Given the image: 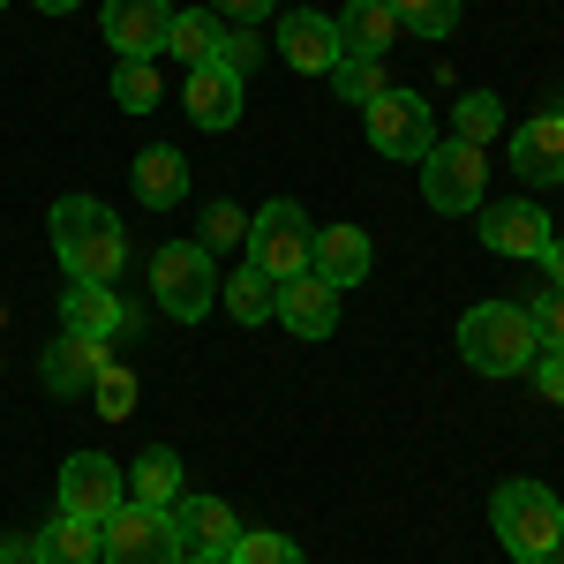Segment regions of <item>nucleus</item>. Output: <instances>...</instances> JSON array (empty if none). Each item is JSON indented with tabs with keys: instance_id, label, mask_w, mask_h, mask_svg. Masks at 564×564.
Returning a JSON list of instances; mask_svg holds the SVG:
<instances>
[{
	"instance_id": "4468645a",
	"label": "nucleus",
	"mask_w": 564,
	"mask_h": 564,
	"mask_svg": "<svg viewBox=\"0 0 564 564\" xmlns=\"http://www.w3.org/2000/svg\"><path fill=\"white\" fill-rule=\"evenodd\" d=\"M241 76L234 68H218V61H204V68H188V84H181V106H188V121L196 129H212V135H226L234 121H241Z\"/></svg>"
},
{
	"instance_id": "cd10ccee",
	"label": "nucleus",
	"mask_w": 564,
	"mask_h": 564,
	"mask_svg": "<svg viewBox=\"0 0 564 564\" xmlns=\"http://www.w3.org/2000/svg\"><path fill=\"white\" fill-rule=\"evenodd\" d=\"M399 31H422V39H452L459 31V0H391Z\"/></svg>"
},
{
	"instance_id": "e433bc0d",
	"label": "nucleus",
	"mask_w": 564,
	"mask_h": 564,
	"mask_svg": "<svg viewBox=\"0 0 564 564\" xmlns=\"http://www.w3.org/2000/svg\"><path fill=\"white\" fill-rule=\"evenodd\" d=\"M542 271H550V286H564V241H550V249H542Z\"/></svg>"
},
{
	"instance_id": "473e14b6",
	"label": "nucleus",
	"mask_w": 564,
	"mask_h": 564,
	"mask_svg": "<svg viewBox=\"0 0 564 564\" xmlns=\"http://www.w3.org/2000/svg\"><path fill=\"white\" fill-rule=\"evenodd\" d=\"M90 391H98V414H106V422H129V414H135V377H129V369H113V361H106Z\"/></svg>"
},
{
	"instance_id": "1a4fd4ad",
	"label": "nucleus",
	"mask_w": 564,
	"mask_h": 564,
	"mask_svg": "<svg viewBox=\"0 0 564 564\" xmlns=\"http://www.w3.org/2000/svg\"><path fill=\"white\" fill-rule=\"evenodd\" d=\"M121 505H129V475H121V459H106V452H76V459L61 467V512L106 527Z\"/></svg>"
},
{
	"instance_id": "39448f33",
	"label": "nucleus",
	"mask_w": 564,
	"mask_h": 564,
	"mask_svg": "<svg viewBox=\"0 0 564 564\" xmlns=\"http://www.w3.org/2000/svg\"><path fill=\"white\" fill-rule=\"evenodd\" d=\"M361 129H369V151H384V159H406V166H422L436 143V106L422 90H377L369 106H361Z\"/></svg>"
},
{
	"instance_id": "ea45409f",
	"label": "nucleus",
	"mask_w": 564,
	"mask_h": 564,
	"mask_svg": "<svg viewBox=\"0 0 564 564\" xmlns=\"http://www.w3.org/2000/svg\"><path fill=\"white\" fill-rule=\"evenodd\" d=\"M512 564H557V557H512Z\"/></svg>"
},
{
	"instance_id": "6e6552de",
	"label": "nucleus",
	"mask_w": 564,
	"mask_h": 564,
	"mask_svg": "<svg viewBox=\"0 0 564 564\" xmlns=\"http://www.w3.org/2000/svg\"><path fill=\"white\" fill-rule=\"evenodd\" d=\"M481 143H459V135H436L430 159H422V196H430V212L459 218V212H481Z\"/></svg>"
},
{
	"instance_id": "c756f323",
	"label": "nucleus",
	"mask_w": 564,
	"mask_h": 564,
	"mask_svg": "<svg viewBox=\"0 0 564 564\" xmlns=\"http://www.w3.org/2000/svg\"><path fill=\"white\" fill-rule=\"evenodd\" d=\"M324 84L339 90V98H347V106H369V98H377V90H391L384 84V61H339V68H332V76H324Z\"/></svg>"
},
{
	"instance_id": "72a5a7b5",
	"label": "nucleus",
	"mask_w": 564,
	"mask_h": 564,
	"mask_svg": "<svg viewBox=\"0 0 564 564\" xmlns=\"http://www.w3.org/2000/svg\"><path fill=\"white\" fill-rule=\"evenodd\" d=\"M204 249H249V218L234 212V204H212L204 212V234H196Z\"/></svg>"
},
{
	"instance_id": "9d476101",
	"label": "nucleus",
	"mask_w": 564,
	"mask_h": 564,
	"mask_svg": "<svg viewBox=\"0 0 564 564\" xmlns=\"http://www.w3.org/2000/svg\"><path fill=\"white\" fill-rule=\"evenodd\" d=\"M166 23H174L166 0H106L98 8V31L113 45V61H159L166 53Z\"/></svg>"
},
{
	"instance_id": "6ab92c4d",
	"label": "nucleus",
	"mask_w": 564,
	"mask_h": 564,
	"mask_svg": "<svg viewBox=\"0 0 564 564\" xmlns=\"http://www.w3.org/2000/svg\"><path fill=\"white\" fill-rule=\"evenodd\" d=\"M61 332H76V339H121L129 308H121L113 286H68L61 294Z\"/></svg>"
},
{
	"instance_id": "f3484780",
	"label": "nucleus",
	"mask_w": 564,
	"mask_h": 564,
	"mask_svg": "<svg viewBox=\"0 0 564 564\" xmlns=\"http://www.w3.org/2000/svg\"><path fill=\"white\" fill-rule=\"evenodd\" d=\"M174 527H181V550L188 557H226L234 550V534H241V520H234V505L226 497H174Z\"/></svg>"
},
{
	"instance_id": "bb28decb",
	"label": "nucleus",
	"mask_w": 564,
	"mask_h": 564,
	"mask_svg": "<svg viewBox=\"0 0 564 564\" xmlns=\"http://www.w3.org/2000/svg\"><path fill=\"white\" fill-rule=\"evenodd\" d=\"M497 129H505V98H497V90H467V98L452 106V135H459V143H489Z\"/></svg>"
},
{
	"instance_id": "7c9ffc66",
	"label": "nucleus",
	"mask_w": 564,
	"mask_h": 564,
	"mask_svg": "<svg viewBox=\"0 0 564 564\" xmlns=\"http://www.w3.org/2000/svg\"><path fill=\"white\" fill-rule=\"evenodd\" d=\"M257 61H263L257 23H226V39H218V68H234V76L249 84V76H257Z\"/></svg>"
},
{
	"instance_id": "a211bd4d",
	"label": "nucleus",
	"mask_w": 564,
	"mask_h": 564,
	"mask_svg": "<svg viewBox=\"0 0 564 564\" xmlns=\"http://www.w3.org/2000/svg\"><path fill=\"white\" fill-rule=\"evenodd\" d=\"M135 204L143 212H181V196H188V159H181L174 143H151V151H135Z\"/></svg>"
},
{
	"instance_id": "37998d69",
	"label": "nucleus",
	"mask_w": 564,
	"mask_h": 564,
	"mask_svg": "<svg viewBox=\"0 0 564 564\" xmlns=\"http://www.w3.org/2000/svg\"><path fill=\"white\" fill-rule=\"evenodd\" d=\"M0 8H8V0H0Z\"/></svg>"
},
{
	"instance_id": "423d86ee",
	"label": "nucleus",
	"mask_w": 564,
	"mask_h": 564,
	"mask_svg": "<svg viewBox=\"0 0 564 564\" xmlns=\"http://www.w3.org/2000/svg\"><path fill=\"white\" fill-rule=\"evenodd\" d=\"M98 564H188V550H181V527L166 505H121L113 520L98 527Z\"/></svg>"
},
{
	"instance_id": "b1692460",
	"label": "nucleus",
	"mask_w": 564,
	"mask_h": 564,
	"mask_svg": "<svg viewBox=\"0 0 564 564\" xmlns=\"http://www.w3.org/2000/svg\"><path fill=\"white\" fill-rule=\"evenodd\" d=\"M218 308H226L234 324H271V308H279V279H263L257 263H241L234 279H218Z\"/></svg>"
},
{
	"instance_id": "9b49d317",
	"label": "nucleus",
	"mask_w": 564,
	"mask_h": 564,
	"mask_svg": "<svg viewBox=\"0 0 564 564\" xmlns=\"http://www.w3.org/2000/svg\"><path fill=\"white\" fill-rule=\"evenodd\" d=\"M279 61L294 68V76H332L339 61H347V39H339V23L332 15H316V8H294V15H279Z\"/></svg>"
},
{
	"instance_id": "393cba45",
	"label": "nucleus",
	"mask_w": 564,
	"mask_h": 564,
	"mask_svg": "<svg viewBox=\"0 0 564 564\" xmlns=\"http://www.w3.org/2000/svg\"><path fill=\"white\" fill-rule=\"evenodd\" d=\"M129 497H135V505H166V512H174V497H181V452L151 444V452L129 467Z\"/></svg>"
},
{
	"instance_id": "0eeeda50",
	"label": "nucleus",
	"mask_w": 564,
	"mask_h": 564,
	"mask_svg": "<svg viewBox=\"0 0 564 564\" xmlns=\"http://www.w3.org/2000/svg\"><path fill=\"white\" fill-rule=\"evenodd\" d=\"M308 241H316V226L294 196H271L257 218H249V263H257L263 279H294L308 271Z\"/></svg>"
},
{
	"instance_id": "dca6fc26",
	"label": "nucleus",
	"mask_w": 564,
	"mask_h": 564,
	"mask_svg": "<svg viewBox=\"0 0 564 564\" xmlns=\"http://www.w3.org/2000/svg\"><path fill=\"white\" fill-rule=\"evenodd\" d=\"M512 174L534 188H557L564 181V113H534L512 129Z\"/></svg>"
},
{
	"instance_id": "a19ab883",
	"label": "nucleus",
	"mask_w": 564,
	"mask_h": 564,
	"mask_svg": "<svg viewBox=\"0 0 564 564\" xmlns=\"http://www.w3.org/2000/svg\"><path fill=\"white\" fill-rule=\"evenodd\" d=\"M0 564H8V534H0Z\"/></svg>"
},
{
	"instance_id": "c9c22d12",
	"label": "nucleus",
	"mask_w": 564,
	"mask_h": 564,
	"mask_svg": "<svg viewBox=\"0 0 564 564\" xmlns=\"http://www.w3.org/2000/svg\"><path fill=\"white\" fill-rule=\"evenodd\" d=\"M271 8H279V0H212V15H218V23H263Z\"/></svg>"
},
{
	"instance_id": "20e7f679",
	"label": "nucleus",
	"mask_w": 564,
	"mask_h": 564,
	"mask_svg": "<svg viewBox=\"0 0 564 564\" xmlns=\"http://www.w3.org/2000/svg\"><path fill=\"white\" fill-rule=\"evenodd\" d=\"M151 294L166 316L181 324H204L218 308V271H212V249L204 241H166L159 257H151Z\"/></svg>"
},
{
	"instance_id": "2eb2a0df",
	"label": "nucleus",
	"mask_w": 564,
	"mask_h": 564,
	"mask_svg": "<svg viewBox=\"0 0 564 564\" xmlns=\"http://www.w3.org/2000/svg\"><path fill=\"white\" fill-rule=\"evenodd\" d=\"M369 263H377V249H369V234L361 226H316V241H308V271L324 279V286H361L369 279Z\"/></svg>"
},
{
	"instance_id": "79ce46f5",
	"label": "nucleus",
	"mask_w": 564,
	"mask_h": 564,
	"mask_svg": "<svg viewBox=\"0 0 564 564\" xmlns=\"http://www.w3.org/2000/svg\"><path fill=\"white\" fill-rule=\"evenodd\" d=\"M188 564H212V557H188Z\"/></svg>"
},
{
	"instance_id": "f704fd0d",
	"label": "nucleus",
	"mask_w": 564,
	"mask_h": 564,
	"mask_svg": "<svg viewBox=\"0 0 564 564\" xmlns=\"http://www.w3.org/2000/svg\"><path fill=\"white\" fill-rule=\"evenodd\" d=\"M527 377L542 384V399H557V406H564V354H534V361H527Z\"/></svg>"
},
{
	"instance_id": "58836bf2",
	"label": "nucleus",
	"mask_w": 564,
	"mask_h": 564,
	"mask_svg": "<svg viewBox=\"0 0 564 564\" xmlns=\"http://www.w3.org/2000/svg\"><path fill=\"white\" fill-rule=\"evenodd\" d=\"M8 564H31V550H15V542H8Z\"/></svg>"
},
{
	"instance_id": "412c9836",
	"label": "nucleus",
	"mask_w": 564,
	"mask_h": 564,
	"mask_svg": "<svg viewBox=\"0 0 564 564\" xmlns=\"http://www.w3.org/2000/svg\"><path fill=\"white\" fill-rule=\"evenodd\" d=\"M339 39H347L354 61H384L391 45H399V15H391V0H347Z\"/></svg>"
},
{
	"instance_id": "f257e3e1",
	"label": "nucleus",
	"mask_w": 564,
	"mask_h": 564,
	"mask_svg": "<svg viewBox=\"0 0 564 564\" xmlns=\"http://www.w3.org/2000/svg\"><path fill=\"white\" fill-rule=\"evenodd\" d=\"M45 226H53V257H61V271H68L76 286H113V279H121V263H129V226L106 212L98 196H61V204L45 212Z\"/></svg>"
},
{
	"instance_id": "a878e982",
	"label": "nucleus",
	"mask_w": 564,
	"mask_h": 564,
	"mask_svg": "<svg viewBox=\"0 0 564 564\" xmlns=\"http://www.w3.org/2000/svg\"><path fill=\"white\" fill-rule=\"evenodd\" d=\"M218 564H302V542L279 527H249V534H234V550Z\"/></svg>"
},
{
	"instance_id": "f03ea898",
	"label": "nucleus",
	"mask_w": 564,
	"mask_h": 564,
	"mask_svg": "<svg viewBox=\"0 0 564 564\" xmlns=\"http://www.w3.org/2000/svg\"><path fill=\"white\" fill-rule=\"evenodd\" d=\"M534 354H542V339H534L520 302H475L459 316V361L481 377H527Z\"/></svg>"
},
{
	"instance_id": "aec40b11",
	"label": "nucleus",
	"mask_w": 564,
	"mask_h": 564,
	"mask_svg": "<svg viewBox=\"0 0 564 564\" xmlns=\"http://www.w3.org/2000/svg\"><path fill=\"white\" fill-rule=\"evenodd\" d=\"M98 369H106V339H76V332H61L39 361V384L45 391H90L98 384Z\"/></svg>"
},
{
	"instance_id": "4be33fe9",
	"label": "nucleus",
	"mask_w": 564,
	"mask_h": 564,
	"mask_svg": "<svg viewBox=\"0 0 564 564\" xmlns=\"http://www.w3.org/2000/svg\"><path fill=\"white\" fill-rule=\"evenodd\" d=\"M98 527L76 520V512H53V520L39 527V542H31V564H98Z\"/></svg>"
},
{
	"instance_id": "f8f14e48",
	"label": "nucleus",
	"mask_w": 564,
	"mask_h": 564,
	"mask_svg": "<svg viewBox=\"0 0 564 564\" xmlns=\"http://www.w3.org/2000/svg\"><path fill=\"white\" fill-rule=\"evenodd\" d=\"M271 324H286L294 339H332V332H339V286H324L316 271L279 279V308H271Z\"/></svg>"
},
{
	"instance_id": "ddd939ff",
	"label": "nucleus",
	"mask_w": 564,
	"mask_h": 564,
	"mask_svg": "<svg viewBox=\"0 0 564 564\" xmlns=\"http://www.w3.org/2000/svg\"><path fill=\"white\" fill-rule=\"evenodd\" d=\"M550 241H557V234H550V212H542V204H481V249L542 263Z\"/></svg>"
},
{
	"instance_id": "c85d7f7f",
	"label": "nucleus",
	"mask_w": 564,
	"mask_h": 564,
	"mask_svg": "<svg viewBox=\"0 0 564 564\" xmlns=\"http://www.w3.org/2000/svg\"><path fill=\"white\" fill-rule=\"evenodd\" d=\"M113 106L121 113H151L159 106V68L151 61H113Z\"/></svg>"
},
{
	"instance_id": "7ed1b4c3",
	"label": "nucleus",
	"mask_w": 564,
	"mask_h": 564,
	"mask_svg": "<svg viewBox=\"0 0 564 564\" xmlns=\"http://www.w3.org/2000/svg\"><path fill=\"white\" fill-rule=\"evenodd\" d=\"M489 527L505 542V557H557L564 550V497L542 481H497Z\"/></svg>"
},
{
	"instance_id": "4c0bfd02",
	"label": "nucleus",
	"mask_w": 564,
	"mask_h": 564,
	"mask_svg": "<svg viewBox=\"0 0 564 564\" xmlns=\"http://www.w3.org/2000/svg\"><path fill=\"white\" fill-rule=\"evenodd\" d=\"M39 8H45V15H68V8H76V0H39Z\"/></svg>"
},
{
	"instance_id": "2f4dec72",
	"label": "nucleus",
	"mask_w": 564,
	"mask_h": 564,
	"mask_svg": "<svg viewBox=\"0 0 564 564\" xmlns=\"http://www.w3.org/2000/svg\"><path fill=\"white\" fill-rule=\"evenodd\" d=\"M527 324H534L542 354H564V286H542V294L527 302Z\"/></svg>"
},
{
	"instance_id": "5701e85b",
	"label": "nucleus",
	"mask_w": 564,
	"mask_h": 564,
	"mask_svg": "<svg viewBox=\"0 0 564 564\" xmlns=\"http://www.w3.org/2000/svg\"><path fill=\"white\" fill-rule=\"evenodd\" d=\"M218 39H226V23H218L212 8H174V23H166V53H174L181 68L218 61Z\"/></svg>"
}]
</instances>
